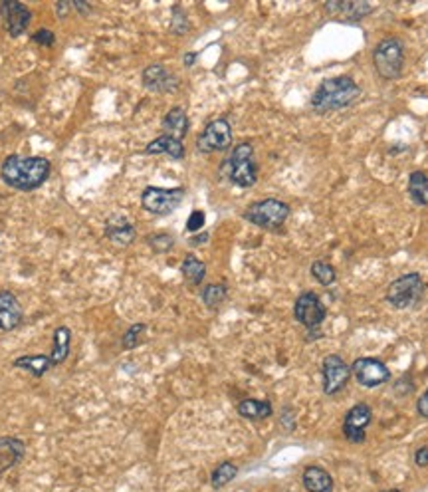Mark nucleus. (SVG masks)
<instances>
[{
    "label": "nucleus",
    "instance_id": "19",
    "mask_svg": "<svg viewBox=\"0 0 428 492\" xmlns=\"http://www.w3.org/2000/svg\"><path fill=\"white\" fill-rule=\"evenodd\" d=\"M163 130H165V135L169 137H175V139H183L189 131V120H187V113L183 108H173V110L165 115L163 120Z\"/></svg>",
    "mask_w": 428,
    "mask_h": 492
},
{
    "label": "nucleus",
    "instance_id": "27",
    "mask_svg": "<svg viewBox=\"0 0 428 492\" xmlns=\"http://www.w3.org/2000/svg\"><path fill=\"white\" fill-rule=\"evenodd\" d=\"M180 272H183V276L187 278V282H190L192 286H199L200 282L204 280V276H207V266H204V262H200L199 258L187 256L185 262H183V266H180Z\"/></svg>",
    "mask_w": 428,
    "mask_h": 492
},
{
    "label": "nucleus",
    "instance_id": "3",
    "mask_svg": "<svg viewBox=\"0 0 428 492\" xmlns=\"http://www.w3.org/2000/svg\"><path fill=\"white\" fill-rule=\"evenodd\" d=\"M373 64L381 78L395 80L400 76L405 66V46L398 38H385L378 42L377 48L373 52Z\"/></svg>",
    "mask_w": 428,
    "mask_h": 492
},
{
    "label": "nucleus",
    "instance_id": "10",
    "mask_svg": "<svg viewBox=\"0 0 428 492\" xmlns=\"http://www.w3.org/2000/svg\"><path fill=\"white\" fill-rule=\"evenodd\" d=\"M321 375H323V391L328 395H335L351 379V367L339 355H328L321 365Z\"/></svg>",
    "mask_w": 428,
    "mask_h": 492
},
{
    "label": "nucleus",
    "instance_id": "18",
    "mask_svg": "<svg viewBox=\"0 0 428 492\" xmlns=\"http://www.w3.org/2000/svg\"><path fill=\"white\" fill-rule=\"evenodd\" d=\"M328 12L333 16H341L345 21H361V16H365L371 12V6L367 2H347V0H339V2H328Z\"/></svg>",
    "mask_w": 428,
    "mask_h": 492
},
{
    "label": "nucleus",
    "instance_id": "36",
    "mask_svg": "<svg viewBox=\"0 0 428 492\" xmlns=\"http://www.w3.org/2000/svg\"><path fill=\"white\" fill-rule=\"evenodd\" d=\"M195 60H197V54H187V56H185V66H192Z\"/></svg>",
    "mask_w": 428,
    "mask_h": 492
},
{
    "label": "nucleus",
    "instance_id": "35",
    "mask_svg": "<svg viewBox=\"0 0 428 492\" xmlns=\"http://www.w3.org/2000/svg\"><path fill=\"white\" fill-rule=\"evenodd\" d=\"M417 409L420 417H428V389L420 395V399H418L417 403Z\"/></svg>",
    "mask_w": 428,
    "mask_h": 492
},
{
    "label": "nucleus",
    "instance_id": "20",
    "mask_svg": "<svg viewBox=\"0 0 428 492\" xmlns=\"http://www.w3.org/2000/svg\"><path fill=\"white\" fill-rule=\"evenodd\" d=\"M105 232L111 241L117 244H131L135 241V229L125 217H111L105 227Z\"/></svg>",
    "mask_w": 428,
    "mask_h": 492
},
{
    "label": "nucleus",
    "instance_id": "6",
    "mask_svg": "<svg viewBox=\"0 0 428 492\" xmlns=\"http://www.w3.org/2000/svg\"><path fill=\"white\" fill-rule=\"evenodd\" d=\"M288 214L289 207L286 202L278 199H264L248 207V211L244 212V219L260 229H278L288 219Z\"/></svg>",
    "mask_w": 428,
    "mask_h": 492
},
{
    "label": "nucleus",
    "instance_id": "1",
    "mask_svg": "<svg viewBox=\"0 0 428 492\" xmlns=\"http://www.w3.org/2000/svg\"><path fill=\"white\" fill-rule=\"evenodd\" d=\"M2 179L6 185L21 191H32L40 187L50 175V161L44 157H21L12 155L2 163Z\"/></svg>",
    "mask_w": 428,
    "mask_h": 492
},
{
    "label": "nucleus",
    "instance_id": "8",
    "mask_svg": "<svg viewBox=\"0 0 428 492\" xmlns=\"http://www.w3.org/2000/svg\"><path fill=\"white\" fill-rule=\"evenodd\" d=\"M183 189H161V187H147L141 195V205L145 211L153 214H169L183 201Z\"/></svg>",
    "mask_w": 428,
    "mask_h": 492
},
{
    "label": "nucleus",
    "instance_id": "4",
    "mask_svg": "<svg viewBox=\"0 0 428 492\" xmlns=\"http://www.w3.org/2000/svg\"><path fill=\"white\" fill-rule=\"evenodd\" d=\"M422 294H424V282L420 278V274L408 272L395 282H391L387 300L391 306H395L398 310H407L422 298Z\"/></svg>",
    "mask_w": 428,
    "mask_h": 492
},
{
    "label": "nucleus",
    "instance_id": "32",
    "mask_svg": "<svg viewBox=\"0 0 428 492\" xmlns=\"http://www.w3.org/2000/svg\"><path fill=\"white\" fill-rule=\"evenodd\" d=\"M202 224H204V212H202V211H195L189 217V222H187V229H189L190 232H195V231H199V229H202Z\"/></svg>",
    "mask_w": 428,
    "mask_h": 492
},
{
    "label": "nucleus",
    "instance_id": "2",
    "mask_svg": "<svg viewBox=\"0 0 428 492\" xmlns=\"http://www.w3.org/2000/svg\"><path fill=\"white\" fill-rule=\"evenodd\" d=\"M359 93H361V88L355 84L353 78L339 76V78L321 81V86L311 98V105L318 113H328V111H335L351 105L359 98Z\"/></svg>",
    "mask_w": 428,
    "mask_h": 492
},
{
    "label": "nucleus",
    "instance_id": "30",
    "mask_svg": "<svg viewBox=\"0 0 428 492\" xmlns=\"http://www.w3.org/2000/svg\"><path fill=\"white\" fill-rule=\"evenodd\" d=\"M145 333V324H133L129 330L125 332V336H123V348L125 350H133V348H137L141 342V336Z\"/></svg>",
    "mask_w": 428,
    "mask_h": 492
},
{
    "label": "nucleus",
    "instance_id": "9",
    "mask_svg": "<svg viewBox=\"0 0 428 492\" xmlns=\"http://www.w3.org/2000/svg\"><path fill=\"white\" fill-rule=\"evenodd\" d=\"M230 143H232L230 123L226 120H214L210 121L209 125L204 127V131L199 135L197 147L202 153H214V151L229 149Z\"/></svg>",
    "mask_w": 428,
    "mask_h": 492
},
{
    "label": "nucleus",
    "instance_id": "21",
    "mask_svg": "<svg viewBox=\"0 0 428 492\" xmlns=\"http://www.w3.org/2000/svg\"><path fill=\"white\" fill-rule=\"evenodd\" d=\"M145 151L149 153V155H157V153H167V155H170L173 159H183V155H185V147H183V143H180L179 139H175V137H169V135H161V137H157V139H153L145 147Z\"/></svg>",
    "mask_w": 428,
    "mask_h": 492
},
{
    "label": "nucleus",
    "instance_id": "5",
    "mask_svg": "<svg viewBox=\"0 0 428 492\" xmlns=\"http://www.w3.org/2000/svg\"><path fill=\"white\" fill-rule=\"evenodd\" d=\"M254 147L250 143H240L234 147L230 159L226 161V171L230 181L238 187H252L256 183V165L252 161Z\"/></svg>",
    "mask_w": 428,
    "mask_h": 492
},
{
    "label": "nucleus",
    "instance_id": "28",
    "mask_svg": "<svg viewBox=\"0 0 428 492\" xmlns=\"http://www.w3.org/2000/svg\"><path fill=\"white\" fill-rule=\"evenodd\" d=\"M224 298H226V286L222 284H209L202 290V302L207 304V308H219Z\"/></svg>",
    "mask_w": 428,
    "mask_h": 492
},
{
    "label": "nucleus",
    "instance_id": "12",
    "mask_svg": "<svg viewBox=\"0 0 428 492\" xmlns=\"http://www.w3.org/2000/svg\"><path fill=\"white\" fill-rule=\"evenodd\" d=\"M371 423V407L365 403L355 405L345 417L343 423V433L347 437V441L351 442H363L365 441V429Z\"/></svg>",
    "mask_w": 428,
    "mask_h": 492
},
{
    "label": "nucleus",
    "instance_id": "16",
    "mask_svg": "<svg viewBox=\"0 0 428 492\" xmlns=\"http://www.w3.org/2000/svg\"><path fill=\"white\" fill-rule=\"evenodd\" d=\"M24 452H26V445L21 439L14 437L0 439V476L11 471L12 467H16L24 459Z\"/></svg>",
    "mask_w": 428,
    "mask_h": 492
},
{
    "label": "nucleus",
    "instance_id": "11",
    "mask_svg": "<svg viewBox=\"0 0 428 492\" xmlns=\"http://www.w3.org/2000/svg\"><path fill=\"white\" fill-rule=\"evenodd\" d=\"M351 372L355 373L357 382L363 387H378L391 379V372L383 362L375 357H359L351 365Z\"/></svg>",
    "mask_w": 428,
    "mask_h": 492
},
{
    "label": "nucleus",
    "instance_id": "7",
    "mask_svg": "<svg viewBox=\"0 0 428 492\" xmlns=\"http://www.w3.org/2000/svg\"><path fill=\"white\" fill-rule=\"evenodd\" d=\"M325 306L321 304L318 296L313 292H306L301 294L298 300H296V306H294V316L299 324H303L309 330V340H316V338H321V332H318V328L325 320Z\"/></svg>",
    "mask_w": 428,
    "mask_h": 492
},
{
    "label": "nucleus",
    "instance_id": "24",
    "mask_svg": "<svg viewBox=\"0 0 428 492\" xmlns=\"http://www.w3.org/2000/svg\"><path fill=\"white\" fill-rule=\"evenodd\" d=\"M238 413L244 419L260 421V419H268L272 415V405L268 401H258V399H244L240 401Z\"/></svg>",
    "mask_w": 428,
    "mask_h": 492
},
{
    "label": "nucleus",
    "instance_id": "38",
    "mask_svg": "<svg viewBox=\"0 0 428 492\" xmlns=\"http://www.w3.org/2000/svg\"><path fill=\"white\" fill-rule=\"evenodd\" d=\"M385 492H400V491H397V488H393V491H385Z\"/></svg>",
    "mask_w": 428,
    "mask_h": 492
},
{
    "label": "nucleus",
    "instance_id": "25",
    "mask_svg": "<svg viewBox=\"0 0 428 492\" xmlns=\"http://www.w3.org/2000/svg\"><path fill=\"white\" fill-rule=\"evenodd\" d=\"M236 474H238V467H236L234 462H220L219 467L212 471V474H210V484H212V488H216V491H219V488H224L226 484H230V482L236 479Z\"/></svg>",
    "mask_w": 428,
    "mask_h": 492
},
{
    "label": "nucleus",
    "instance_id": "29",
    "mask_svg": "<svg viewBox=\"0 0 428 492\" xmlns=\"http://www.w3.org/2000/svg\"><path fill=\"white\" fill-rule=\"evenodd\" d=\"M311 274H313V278L321 286H329V284H333V280H335V268L323 261H318L311 264Z\"/></svg>",
    "mask_w": 428,
    "mask_h": 492
},
{
    "label": "nucleus",
    "instance_id": "15",
    "mask_svg": "<svg viewBox=\"0 0 428 492\" xmlns=\"http://www.w3.org/2000/svg\"><path fill=\"white\" fill-rule=\"evenodd\" d=\"M143 84L151 91H170L179 86L177 78L165 66H161V64H153V66H149L147 70L143 71Z\"/></svg>",
    "mask_w": 428,
    "mask_h": 492
},
{
    "label": "nucleus",
    "instance_id": "26",
    "mask_svg": "<svg viewBox=\"0 0 428 492\" xmlns=\"http://www.w3.org/2000/svg\"><path fill=\"white\" fill-rule=\"evenodd\" d=\"M408 193L417 205H428V177L422 171H415L408 179Z\"/></svg>",
    "mask_w": 428,
    "mask_h": 492
},
{
    "label": "nucleus",
    "instance_id": "31",
    "mask_svg": "<svg viewBox=\"0 0 428 492\" xmlns=\"http://www.w3.org/2000/svg\"><path fill=\"white\" fill-rule=\"evenodd\" d=\"M149 244L155 252H167L173 246V236H169V234H153V236H149Z\"/></svg>",
    "mask_w": 428,
    "mask_h": 492
},
{
    "label": "nucleus",
    "instance_id": "37",
    "mask_svg": "<svg viewBox=\"0 0 428 492\" xmlns=\"http://www.w3.org/2000/svg\"><path fill=\"white\" fill-rule=\"evenodd\" d=\"M207 239H209V234H200V236H195V239H192V244H200V242H204Z\"/></svg>",
    "mask_w": 428,
    "mask_h": 492
},
{
    "label": "nucleus",
    "instance_id": "23",
    "mask_svg": "<svg viewBox=\"0 0 428 492\" xmlns=\"http://www.w3.org/2000/svg\"><path fill=\"white\" fill-rule=\"evenodd\" d=\"M70 343L71 332L66 326H62V328H58V330L54 332V348H52L50 355L54 365H60V363L68 357V353H70Z\"/></svg>",
    "mask_w": 428,
    "mask_h": 492
},
{
    "label": "nucleus",
    "instance_id": "34",
    "mask_svg": "<svg viewBox=\"0 0 428 492\" xmlns=\"http://www.w3.org/2000/svg\"><path fill=\"white\" fill-rule=\"evenodd\" d=\"M415 462H417L418 467H428V445L427 447H420L415 452Z\"/></svg>",
    "mask_w": 428,
    "mask_h": 492
},
{
    "label": "nucleus",
    "instance_id": "17",
    "mask_svg": "<svg viewBox=\"0 0 428 492\" xmlns=\"http://www.w3.org/2000/svg\"><path fill=\"white\" fill-rule=\"evenodd\" d=\"M301 481H303V486L308 492H331L333 491V479L325 469L321 467H308L303 474H301Z\"/></svg>",
    "mask_w": 428,
    "mask_h": 492
},
{
    "label": "nucleus",
    "instance_id": "22",
    "mask_svg": "<svg viewBox=\"0 0 428 492\" xmlns=\"http://www.w3.org/2000/svg\"><path fill=\"white\" fill-rule=\"evenodd\" d=\"M14 367H21L30 372L34 377H42L50 367H54L50 355H22L18 360H14Z\"/></svg>",
    "mask_w": 428,
    "mask_h": 492
},
{
    "label": "nucleus",
    "instance_id": "13",
    "mask_svg": "<svg viewBox=\"0 0 428 492\" xmlns=\"http://www.w3.org/2000/svg\"><path fill=\"white\" fill-rule=\"evenodd\" d=\"M0 12H2V18H4L6 30H8L11 36L24 34V30L30 24V11L24 4H21V2H2L0 4Z\"/></svg>",
    "mask_w": 428,
    "mask_h": 492
},
{
    "label": "nucleus",
    "instance_id": "33",
    "mask_svg": "<svg viewBox=\"0 0 428 492\" xmlns=\"http://www.w3.org/2000/svg\"><path fill=\"white\" fill-rule=\"evenodd\" d=\"M32 40L38 42L42 46H52L54 44V34L50 30H38L32 36Z\"/></svg>",
    "mask_w": 428,
    "mask_h": 492
},
{
    "label": "nucleus",
    "instance_id": "14",
    "mask_svg": "<svg viewBox=\"0 0 428 492\" xmlns=\"http://www.w3.org/2000/svg\"><path fill=\"white\" fill-rule=\"evenodd\" d=\"M22 321V306L18 298L8 290L0 292V330L11 332Z\"/></svg>",
    "mask_w": 428,
    "mask_h": 492
}]
</instances>
